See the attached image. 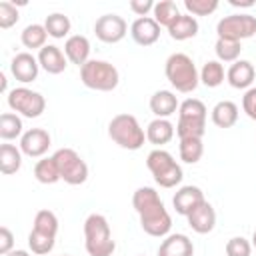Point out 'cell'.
Here are the masks:
<instances>
[{"mask_svg": "<svg viewBox=\"0 0 256 256\" xmlns=\"http://www.w3.org/2000/svg\"><path fill=\"white\" fill-rule=\"evenodd\" d=\"M62 256H68V254H62Z\"/></svg>", "mask_w": 256, "mask_h": 256, "instance_id": "bcb514c9", "label": "cell"}, {"mask_svg": "<svg viewBox=\"0 0 256 256\" xmlns=\"http://www.w3.org/2000/svg\"><path fill=\"white\" fill-rule=\"evenodd\" d=\"M206 132V106L198 98H188L178 108V138H202Z\"/></svg>", "mask_w": 256, "mask_h": 256, "instance_id": "3957f363", "label": "cell"}, {"mask_svg": "<svg viewBox=\"0 0 256 256\" xmlns=\"http://www.w3.org/2000/svg\"><path fill=\"white\" fill-rule=\"evenodd\" d=\"M214 50H216L218 60H222V62H236V60H238V56H240L242 46H240V42L226 40V38H218V40H216Z\"/></svg>", "mask_w": 256, "mask_h": 256, "instance_id": "d6a6232c", "label": "cell"}, {"mask_svg": "<svg viewBox=\"0 0 256 256\" xmlns=\"http://www.w3.org/2000/svg\"><path fill=\"white\" fill-rule=\"evenodd\" d=\"M250 252L252 244L242 236H234L226 242V256H250Z\"/></svg>", "mask_w": 256, "mask_h": 256, "instance_id": "8d00e7d4", "label": "cell"}, {"mask_svg": "<svg viewBox=\"0 0 256 256\" xmlns=\"http://www.w3.org/2000/svg\"><path fill=\"white\" fill-rule=\"evenodd\" d=\"M22 150H18L16 146L12 144H2L0 146V172L10 176V174H16L22 166Z\"/></svg>", "mask_w": 256, "mask_h": 256, "instance_id": "d4e9b609", "label": "cell"}, {"mask_svg": "<svg viewBox=\"0 0 256 256\" xmlns=\"http://www.w3.org/2000/svg\"><path fill=\"white\" fill-rule=\"evenodd\" d=\"M64 54L66 58L72 62V64H78L80 68L88 62V56H90V42L86 36H80V34H74L66 40L64 44Z\"/></svg>", "mask_w": 256, "mask_h": 256, "instance_id": "ffe728a7", "label": "cell"}, {"mask_svg": "<svg viewBox=\"0 0 256 256\" xmlns=\"http://www.w3.org/2000/svg\"><path fill=\"white\" fill-rule=\"evenodd\" d=\"M22 134V120L16 114L4 112L0 116V138L4 140H14Z\"/></svg>", "mask_w": 256, "mask_h": 256, "instance_id": "1f68e13d", "label": "cell"}, {"mask_svg": "<svg viewBox=\"0 0 256 256\" xmlns=\"http://www.w3.org/2000/svg\"><path fill=\"white\" fill-rule=\"evenodd\" d=\"M52 158L58 164L60 180H64L66 184H72V186H78V184H84L86 182V178H88V166L78 156L76 150H72V148H60V150L54 152Z\"/></svg>", "mask_w": 256, "mask_h": 256, "instance_id": "ba28073f", "label": "cell"}, {"mask_svg": "<svg viewBox=\"0 0 256 256\" xmlns=\"http://www.w3.org/2000/svg\"><path fill=\"white\" fill-rule=\"evenodd\" d=\"M146 166L152 172L156 184L162 186V188H174L176 184L182 182V168H180V164H176L172 154L162 150V148H156V150H152L148 154Z\"/></svg>", "mask_w": 256, "mask_h": 256, "instance_id": "52a82bcc", "label": "cell"}, {"mask_svg": "<svg viewBox=\"0 0 256 256\" xmlns=\"http://www.w3.org/2000/svg\"><path fill=\"white\" fill-rule=\"evenodd\" d=\"M184 8L194 16H208L218 8V0H184Z\"/></svg>", "mask_w": 256, "mask_h": 256, "instance_id": "d590c367", "label": "cell"}, {"mask_svg": "<svg viewBox=\"0 0 256 256\" xmlns=\"http://www.w3.org/2000/svg\"><path fill=\"white\" fill-rule=\"evenodd\" d=\"M8 106L26 118H38L46 108V100L40 92L22 86L8 92Z\"/></svg>", "mask_w": 256, "mask_h": 256, "instance_id": "30bf717a", "label": "cell"}, {"mask_svg": "<svg viewBox=\"0 0 256 256\" xmlns=\"http://www.w3.org/2000/svg\"><path fill=\"white\" fill-rule=\"evenodd\" d=\"M80 80L86 88L98 92H110L118 86V70L114 64L106 60H88L80 68Z\"/></svg>", "mask_w": 256, "mask_h": 256, "instance_id": "5b68a950", "label": "cell"}, {"mask_svg": "<svg viewBox=\"0 0 256 256\" xmlns=\"http://www.w3.org/2000/svg\"><path fill=\"white\" fill-rule=\"evenodd\" d=\"M202 202H204V192L198 186H182L172 198V204H174L176 212L182 214V216H188Z\"/></svg>", "mask_w": 256, "mask_h": 256, "instance_id": "2e32d148", "label": "cell"}, {"mask_svg": "<svg viewBox=\"0 0 256 256\" xmlns=\"http://www.w3.org/2000/svg\"><path fill=\"white\" fill-rule=\"evenodd\" d=\"M66 54L54 46V44H46L40 52H38V64L48 72V74H60L66 70Z\"/></svg>", "mask_w": 256, "mask_h": 256, "instance_id": "e0dca14e", "label": "cell"}, {"mask_svg": "<svg viewBox=\"0 0 256 256\" xmlns=\"http://www.w3.org/2000/svg\"><path fill=\"white\" fill-rule=\"evenodd\" d=\"M200 80L208 88H216L224 82V66L218 60H208L200 70Z\"/></svg>", "mask_w": 256, "mask_h": 256, "instance_id": "83f0119b", "label": "cell"}, {"mask_svg": "<svg viewBox=\"0 0 256 256\" xmlns=\"http://www.w3.org/2000/svg\"><path fill=\"white\" fill-rule=\"evenodd\" d=\"M34 176L40 184H54L60 180V170H58V164L56 160L50 156V158H42L36 162L34 166Z\"/></svg>", "mask_w": 256, "mask_h": 256, "instance_id": "484cf974", "label": "cell"}, {"mask_svg": "<svg viewBox=\"0 0 256 256\" xmlns=\"http://www.w3.org/2000/svg\"><path fill=\"white\" fill-rule=\"evenodd\" d=\"M54 238L56 236H50V234H44L32 228V232L28 234V246L34 254H48L54 248Z\"/></svg>", "mask_w": 256, "mask_h": 256, "instance_id": "836d02e7", "label": "cell"}, {"mask_svg": "<svg viewBox=\"0 0 256 256\" xmlns=\"http://www.w3.org/2000/svg\"><path fill=\"white\" fill-rule=\"evenodd\" d=\"M130 34H132V38H134L136 44H140V46H152L160 38V26L150 16L136 18L132 22V26H130Z\"/></svg>", "mask_w": 256, "mask_h": 256, "instance_id": "5bb4252c", "label": "cell"}, {"mask_svg": "<svg viewBox=\"0 0 256 256\" xmlns=\"http://www.w3.org/2000/svg\"><path fill=\"white\" fill-rule=\"evenodd\" d=\"M254 76H256L254 66H252V62H248V60H236V62L228 68V74H226L228 84H230L232 88H238V90L248 88V86L254 82Z\"/></svg>", "mask_w": 256, "mask_h": 256, "instance_id": "d6986e66", "label": "cell"}, {"mask_svg": "<svg viewBox=\"0 0 256 256\" xmlns=\"http://www.w3.org/2000/svg\"><path fill=\"white\" fill-rule=\"evenodd\" d=\"M130 10L138 14L140 18H144L150 10H154V2L152 0H130Z\"/></svg>", "mask_w": 256, "mask_h": 256, "instance_id": "60d3db41", "label": "cell"}, {"mask_svg": "<svg viewBox=\"0 0 256 256\" xmlns=\"http://www.w3.org/2000/svg\"><path fill=\"white\" fill-rule=\"evenodd\" d=\"M172 138H174V126L166 118H156L146 128V140L156 144V146L168 144Z\"/></svg>", "mask_w": 256, "mask_h": 256, "instance_id": "603a6c76", "label": "cell"}, {"mask_svg": "<svg viewBox=\"0 0 256 256\" xmlns=\"http://www.w3.org/2000/svg\"><path fill=\"white\" fill-rule=\"evenodd\" d=\"M6 256H30L26 250H12V252H8Z\"/></svg>", "mask_w": 256, "mask_h": 256, "instance_id": "7bdbcfd3", "label": "cell"}, {"mask_svg": "<svg viewBox=\"0 0 256 256\" xmlns=\"http://www.w3.org/2000/svg\"><path fill=\"white\" fill-rule=\"evenodd\" d=\"M34 230L50 234V236H56V232H58V218H56V214L50 212V210H40L34 216Z\"/></svg>", "mask_w": 256, "mask_h": 256, "instance_id": "e575fe53", "label": "cell"}, {"mask_svg": "<svg viewBox=\"0 0 256 256\" xmlns=\"http://www.w3.org/2000/svg\"><path fill=\"white\" fill-rule=\"evenodd\" d=\"M128 24L122 16L118 14H104L96 20L94 24V32L98 36V40L106 42V44H116L126 36Z\"/></svg>", "mask_w": 256, "mask_h": 256, "instance_id": "8fae6325", "label": "cell"}, {"mask_svg": "<svg viewBox=\"0 0 256 256\" xmlns=\"http://www.w3.org/2000/svg\"><path fill=\"white\" fill-rule=\"evenodd\" d=\"M164 72H166L168 82H170L178 92H184V94L196 90L198 80H200L192 58H190L188 54H182V52H176V54L168 56Z\"/></svg>", "mask_w": 256, "mask_h": 256, "instance_id": "277c9868", "label": "cell"}, {"mask_svg": "<svg viewBox=\"0 0 256 256\" xmlns=\"http://www.w3.org/2000/svg\"><path fill=\"white\" fill-rule=\"evenodd\" d=\"M50 148V134L42 128H30L20 138V150L30 158H40Z\"/></svg>", "mask_w": 256, "mask_h": 256, "instance_id": "7c38bea8", "label": "cell"}, {"mask_svg": "<svg viewBox=\"0 0 256 256\" xmlns=\"http://www.w3.org/2000/svg\"><path fill=\"white\" fill-rule=\"evenodd\" d=\"M180 16L178 6L172 0H160L154 4V20L158 22V26H170L176 18Z\"/></svg>", "mask_w": 256, "mask_h": 256, "instance_id": "f1b7e54d", "label": "cell"}, {"mask_svg": "<svg viewBox=\"0 0 256 256\" xmlns=\"http://www.w3.org/2000/svg\"><path fill=\"white\" fill-rule=\"evenodd\" d=\"M12 246H14V236H12V232H10L6 226H2V228H0V254L6 256L8 252H12Z\"/></svg>", "mask_w": 256, "mask_h": 256, "instance_id": "ab89813d", "label": "cell"}, {"mask_svg": "<svg viewBox=\"0 0 256 256\" xmlns=\"http://www.w3.org/2000/svg\"><path fill=\"white\" fill-rule=\"evenodd\" d=\"M108 136L126 150H138L144 144V130L140 128L136 116L132 114H118L108 124Z\"/></svg>", "mask_w": 256, "mask_h": 256, "instance_id": "8992f818", "label": "cell"}, {"mask_svg": "<svg viewBox=\"0 0 256 256\" xmlns=\"http://www.w3.org/2000/svg\"><path fill=\"white\" fill-rule=\"evenodd\" d=\"M186 218H188V226H190L194 232H198V234H208V232H212V230H214V224H216V212H214L212 204L206 202V200H204L198 208H194Z\"/></svg>", "mask_w": 256, "mask_h": 256, "instance_id": "9a60e30c", "label": "cell"}, {"mask_svg": "<svg viewBox=\"0 0 256 256\" xmlns=\"http://www.w3.org/2000/svg\"><path fill=\"white\" fill-rule=\"evenodd\" d=\"M38 58H34L30 52H20L12 58L10 62V72L12 76L22 82V84H28V82H34L38 78Z\"/></svg>", "mask_w": 256, "mask_h": 256, "instance_id": "4fadbf2b", "label": "cell"}, {"mask_svg": "<svg viewBox=\"0 0 256 256\" xmlns=\"http://www.w3.org/2000/svg\"><path fill=\"white\" fill-rule=\"evenodd\" d=\"M168 34L172 40H188V38H194L198 34V22L194 16L190 14H180L170 26H168Z\"/></svg>", "mask_w": 256, "mask_h": 256, "instance_id": "7402d4cb", "label": "cell"}, {"mask_svg": "<svg viewBox=\"0 0 256 256\" xmlns=\"http://www.w3.org/2000/svg\"><path fill=\"white\" fill-rule=\"evenodd\" d=\"M0 90L6 92V76L4 74H0Z\"/></svg>", "mask_w": 256, "mask_h": 256, "instance_id": "ee69618b", "label": "cell"}, {"mask_svg": "<svg viewBox=\"0 0 256 256\" xmlns=\"http://www.w3.org/2000/svg\"><path fill=\"white\" fill-rule=\"evenodd\" d=\"M194 246L186 234H170L162 240L158 248V256H192Z\"/></svg>", "mask_w": 256, "mask_h": 256, "instance_id": "ac0fdd59", "label": "cell"}, {"mask_svg": "<svg viewBox=\"0 0 256 256\" xmlns=\"http://www.w3.org/2000/svg\"><path fill=\"white\" fill-rule=\"evenodd\" d=\"M44 28H46L48 36H52V38H64L70 32V20H68V16H64L60 12H54V14H48L46 16Z\"/></svg>", "mask_w": 256, "mask_h": 256, "instance_id": "4dcf8cb0", "label": "cell"}, {"mask_svg": "<svg viewBox=\"0 0 256 256\" xmlns=\"http://www.w3.org/2000/svg\"><path fill=\"white\" fill-rule=\"evenodd\" d=\"M176 108H180V106H178L176 96H174L170 90H158V92H154L152 98H150V110H152L158 118H168V116H172V114L176 112Z\"/></svg>", "mask_w": 256, "mask_h": 256, "instance_id": "44dd1931", "label": "cell"}, {"mask_svg": "<svg viewBox=\"0 0 256 256\" xmlns=\"http://www.w3.org/2000/svg\"><path fill=\"white\" fill-rule=\"evenodd\" d=\"M18 10L12 2H0V28H10L18 22Z\"/></svg>", "mask_w": 256, "mask_h": 256, "instance_id": "74e56055", "label": "cell"}, {"mask_svg": "<svg viewBox=\"0 0 256 256\" xmlns=\"http://www.w3.org/2000/svg\"><path fill=\"white\" fill-rule=\"evenodd\" d=\"M216 32H218V38H226V40H234V42L252 38L256 34V16H250V14L224 16L218 22Z\"/></svg>", "mask_w": 256, "mask_h": 256, "instance_id": "9c48e42d", "label": "cell"}, {"mask_svg": "<svg viewBox=\"0 0 256 256\" xmlns=\"http://www.w3.org/2000/svg\"><path fill=\"white\" fill-rule=\"evenodd\" d=\"M232 6H240V8H250L254 6V0H230Z\"/></svg>", "mask_w": 256, "mask_h": 256, "instance_id": "b9f144b4", "label": "cell"}, {"mask_svg": "<svg viewBox=\"0 0 256 256\" xmlns=\"http://www.w3.org/2000/svg\"><path fill=\"white\" fill-rule=\"evenodd\" d=\"M238 120V106L230 100H222L212 108V122L218 128H232Z\"/></svg>", "mask_w": 256, "mask_h": 256, "instance_id": "cb8c5ba5", "label": "cell"}, {"mask_svg": "<svg viewBox=\"0 0 256 256\" xmlns=\"http://www.w3.org/2000/svg\"><path fill=\"white\" fill-rule=\"evenodd\" d=\"M22 44L30 50H36V48H44L46 46V38H48V32L42 24H28L24 30H22Z\"/></svg>", "mask_w": 256, "mask_h": 256, "instance_id": "4316f807", "label": "cell"}, {"mask_svg": "<svg viewBox=\"0 0 256 256\" xmlns=\"http://www.w3.org/2000/svg\"><path fill=\"white\" fill-rule=\"evenodd\" d=\"M204 154L202 138H182L180 140V158L186 164H196Z\"/></svg>", "mask_w": 256, "mask_h": 256, "instance_id": "f546056e", "label": "cell"}, {"mask_svg": "<svg viewBox=\"0 0 256 256\" xmlns=\"http://www.w3.org/2000/svg\"><path fill=\"white\" fill-rule=\"evenodd\" d=\"M132 206L140 216V226L146 234L162 238L172 228V218L164 208L158 192L150 186H142L132 196Z\"/></svg>", "mask_w": 256, "mask_h": 256, "instance_id": "6da1fadb", "label": "cell"}, {"mask_svg": "<svg viewBox=\"0 0 256 256\" xmlns=\"http://www.w3.org/2000/svg\"><path fill=\"white\" fill-rule=\"evenodd\" d=\"M84 246L90 256H112L116 250L110 224L102 214H90L84 220Z\"/></svg>", "mask_w": 256, "mask_h": 256, "instance_id": "7a4b0ae2", "label": "cell"}, {"mask_svg": "<svg viewBox=\"0 0 256 256\" xmlns=\"http://www.w3.org/2000/svg\"><path fill=\"white\" fill-rule=\"evenodd\" d=\"M242 108L248 114V118H252L256 122V88H248L244 98H242Z\"/></svg>", "mask_w": 256, "mask_h": 256, "instance_id": "f35d334b", "label": "cell"}, {"mask_svg": "<svg viewBox=\"0 0 256 256\" xmlns=\"http://www.w3.org/2000/svg\"><path fill=\"white\" fill-rule=\"evenodd\" d=\"M252 246L256 248V230H254V234H252Z\"/></svg>", "mask_w": 256, "mask_h": 256, "instance_id": "f6af8a7d", "label": "cell"}]
</instances>
